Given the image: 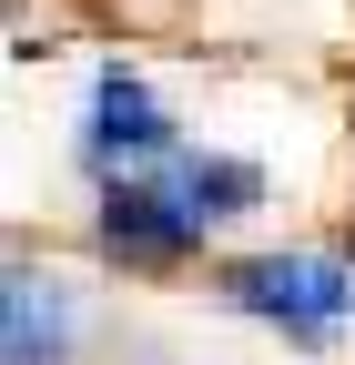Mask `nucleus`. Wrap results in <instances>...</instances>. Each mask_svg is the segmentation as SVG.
<instances>
[{"label":"nucleus","instance_id":"7ed1b4c3","mask_svg":"<svg viewBox=\"0 0 355 365\" xmlns=\"http://www.w3.org/2000/svg\"><path fill=\"white\" fill-rule=\"evenodd\" d=\"M163 153H183V132H173V112L153 102L143 71H102L92 102H81V173L92 182H122V173H153Z\"/></svg>","mask_w":355,"mask_h":365},{"label":"nucleus","instance_id":"20e7f679","mask_svg":"<svg viewBox=\"0 0 355 365\" xmlns=\"http://www.w3.org/2000/svg\"><path fill=\"white\" fill-rule=\"evenodd\" d=\"M71 345V314H61V284L51 274H11V314H0V355L11 365H31V355H61Z\"/></svg>","mask_w":355,"mask_h":365},{"label":"nucleus","instance_id":"f03ea898","mask_svg":"<svg viewBox=\"0 0 355 365\" xmlns=\"http://www.w3.org/2000/svg\"><path fill=\"white\" fill-rule=\"evenodd\" d=\"M224 304L254 325H284V335H335L355 314V264L345 254H254L224 274Z\"/></svg>","mask_w":355,"mask_h":365},{"label":"nucleus","instance_id":"f257e3e1","mask_svg":"<svg viewBox=\"0 0 355 365\" xmlns=\"http://www.w3.org/2000/svg\"><path fill=\"white\" fill-rule=\"evenodd\" d=\"M264 203V173L244 163V153H163L153 173H122V182H102V213H92V234H102V254L112 264H132V274H163V264H183L213 223H234V213H254Z\"/></svg>","mask_w":355,"mask_h":365}]
</instances>
